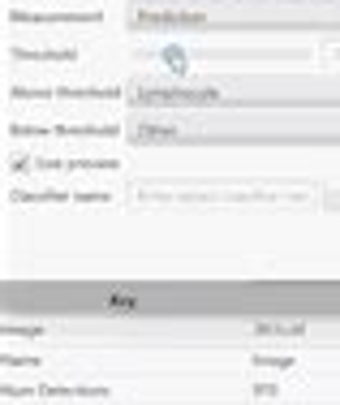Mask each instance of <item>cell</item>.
I'll return each mask as SVG.
<instances>
[{
  "instance_id": "obj_3",
  "label": "cell",
  "mask_w": 340,
  "mask_h": 405,
  "mask_svg": "<svg viewBox=\"0 0 340 405\" xmlns=\"http://www.w3.org/2000/svg\"><path fill=\"white\" fill-rule=\"evenodd\" d=\"M108 306H112V311H138V298H130V294H125V298H121V294H112Z\"/></svg>"
},
{
  "instance_id": "obj_2",
  "label": "cell",
  "mask_w": 340,
  "mask_h": 405,
  "mask_svg": "<svg viewBox=\"0 0 340 405\" xmlns=\"http://www.w3.org/2000/svg\"><path fill=\"white\" fill-rule=\"evenodd\" d=\"M138 104H215L211 91H142Z\"/></svg>"
},
{
  "instance_id": "obj_4",
  "label": "cell",
  "mask_w": 340,
  "mask_h": 405,
  "mask_svg": "<svg viewBox=\"0 0 340 405\" xmlns=\"http://www.w3.org/2000/svg\"><path fill=\"white\" fill-rule=\"evenodd\" d=\"M259 332H302V323H259Z\"/></svg>"
},
{
  "instance_id": "obj_1",
  "label": "cell",
  "mask_w": 340,
  "mask_h": 405,
  "mask_svg": "<svg viewBox=\"0 0 340 405\" xmlns=\"http://www.w3.org/2000/svg\"><path fill=\"white\" fill-rule=\"evenodd\" d=\"M138 26H194V22H203V13H194V9H142L138 18H134Z\"/></svg>"
}]
</instances>
